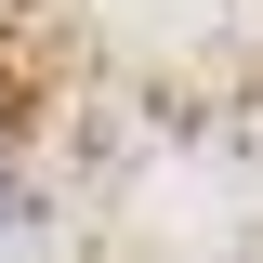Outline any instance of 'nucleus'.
Here are the masks:
<instances>
[]
</instances>
